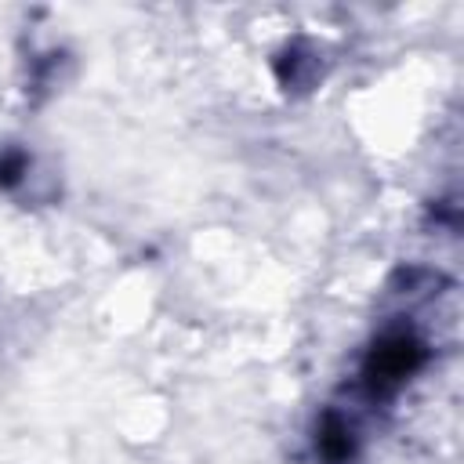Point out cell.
<instances>
[{
	"label": "cell",
	"instance_id": "cell-1",
	"mask_svg": "<svg viewBox=\"0 0 464 464\" xmlns=\"http://www.w3.org/2000/svg\"><path fill=\"white\" fill-rule=\"evenodd\" d=\"M420 355H424V352H420V341H417L413 334H406V330L388 334V337L370 352V362H366V381H370V388L384 392V388L402 384L406 373L417 370Z\"/></svg>",
	"mask_w": 464,
	"mask_h": 464
}]
</instances>
